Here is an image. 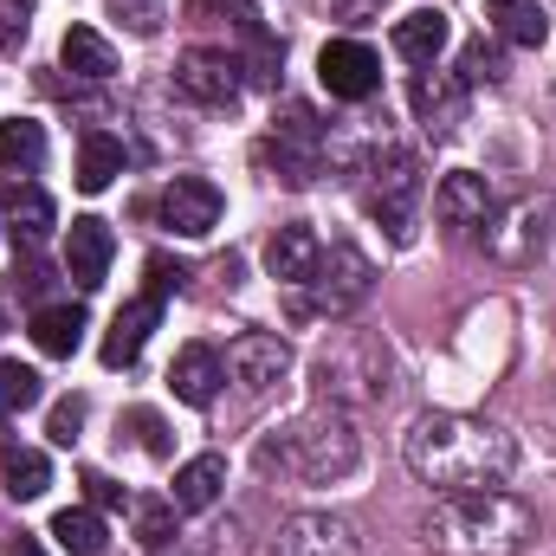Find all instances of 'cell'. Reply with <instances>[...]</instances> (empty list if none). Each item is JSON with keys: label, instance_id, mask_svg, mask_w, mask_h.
Segmentation results:
<instances>
[{"label": "cell", "instance_id": "1", "mask_svg": "<svg viewBox=\"0 0 556 556\" xmlns=\"http://www.w3.org/2000/svg\"><path fill=\"white\" fill-rule=\"evenodd\" d=\"M402 453H408V472H415L420 485H433V492L498 485V479H511V466H518V440H511L498 420L453 415V408L420 415L415 427H408V440H402Z\"/></svg>", "mask_w": 556, "mask_h": 556}, {"label": "cell", "instance_id": "2", "mask_svg": "<svg viewBox=\"0 0 556 556\" xmlns=\"http://www.w3.org/2000/svg\"><path fill=\"white\" fill-rule=\"evenodd\" d=\"M531 538H538L531 505L498 492V485L440 492L420 518V544L433 556H518Z\"/></svg>", "mask_w": 556, "mask_h": 556}, {"label": "cell", "instance_id": "3", "mask_svg": "<svg viewBox=\"0 0 556 556\" xmlns=\"http://www.w3.org/2000/svg\"><path fill=\"white\" fill-rule=\"evenodd\" d=\"M273 459L285 466V472H298L304 485H337V479L356 472V459H363V433H356L350 408L324 402V408L298 415L291 427H278V440H266V466H273Z\"/></svg>", "mask_w": 556, "mask_h": 556}, {"label": "cell", "instance_id": "4", "mask_svg": "<svg viewBox=\"0 0 556 556\" xmlns=\"http://www.w3.org/2000/svg\"><path fill=\"white\" fill-rule=\"evenodd\" d=\"M369 291H376V266H369V253L350 247V240H337V247L317 253V266H311V278H304V304H298V311H311V317H350Z\"/></svg>", "mask_w": 556, "mask_h": 556}, {"label": "cell", "instance_id": "5", "mask_svg": "<svg viewBox=\"0 0 556 556\" xmlns=\"http://www.w3.org/2000/svg\"><path fill=\"white\" fill-rule=\"evenodd\" d=\"M317 382H324V402H350V395H363V402H376V395H389V350L376 343V337H350L343 350H330L324 363H317Z\"/></svg>", "mask_w": 556, "mask_h": 556}, {"label": "cell", "instance_id": "6", "mask_svg": "<svg viewBox=\"0 0 556 556\" xmlns=\"http://www.w3.org/2000/svg\"><path fill=\"white\" fill-rule=\"evenodd\" d=\"M175 91L201 111H227L240 98V59L227 46H188L175 59Z\"/></svg>", "mask_w": 556, "mask_h": 556}, {"label": "cell", "instance_id": "7", "mask_svg": "<svg viewBox=\"0 0 556 556\" xmlns=\"http://www.w3.org/2000/svg\"><path fill=\"white\" fill-rule=\"evenodd\" d=\"M266 155H273V168H278L285 188H311V181L324 175V130H317V117H311L304 104H291L285 124L273 130V142H266Z\"/></svg>", "mask_w": 556, "mask_h": 556}, {"label": "cell", "instance_id": "8", "mask_svg": "<svg viewBox=\"0 0 556 556\" xmlns=\"http://www.w3.org/2000/svg\"><path fill=\"white\" fill-rule=\"evenodd\" d=\"M220 363H227V376H233L247 395H266V389H278V382L291 376V343L273 337V330H247V337L227 343Z\"/></svg>", "mask_w": 556, "mask_h": 556}, {"label": "cell", "instance_id": "9", "mask_svg": "<svg viewBox=\"0 0 556 556\" xmlns=\"http://www.w3.org/2000/svg\"><path fill=\"white\" fill-rule=\"evenodd\" d=\"M266 556H356V525L337 511H298L278 525Z\"/></svg>", "mask_w": 556, "mask_h": 556}, {"label": "cell", "instance_id": "10", "mask_svg": "<svg viewBox=\"0 0 556 556\" xmlns=\"http://www.w3.org/2000/svg\"><path fill=\"white\" fill-rule=\"evenodd\" d=\"M317 78H324L330 98L363 104V98L382 85V59H376V46H363V39H330V46L317 52Z\"/></svg>", "mask_w": 556, "mask_h": 556}, {"label": "cell", "instance_id": "11", "mask_svg": "<svg viewBox=\"0 0 556 556\" xmlns=\"http://www.w3.org/2000/svg\"><path fill=\"white\" fill-rule=\"evenodd\" d=\"M433 214H440V227L485 240V227L498 220V194H492L485 175H466V168H459V175H446V181L433 188Z\"/></svg>", "mask_w": 556, "mask_h": 556}, {"label": "cell", "instance_id": "12", "mask_svg": "<svg viewBox=\"0 0 556 556\" xmlns=\"http://www.w3.org/2000/svg\"><path fill=\"white\" fill-rule=\"evenodd\" d=\"M551 220H556V201H518L511 214H498L485 227V247L505 260V266H531L551 240Z\"/></svg>", "mask_w": 556, "mask_h": 556}, {"label": "cell", "instance_id": "13", "mask_svg": "<svg viewBox=\"0 0 556 556\" xmlns=\"http://www.w3.org/2000/svg\"><path fill=\"white\" fill-rule=\"evenodd\" d=\"M162 227L181 240H207L220 227V188L207 175H175L162 188Z\"/></svg>", "mask_w": 556, "mask_h": 556}, {"label": "cell", "instance_id": "14", "mask_svg": "<svg viewBox=\"0 0 556 556\" xmlns=\"http://www.w3.org/2000/svg\"><path fill=\"white\" fill-rule=\"evenodd\" d=\"M415 201H420V168L408 162V155H389V162L376 168L369 214H376L395 240H408V233H415Z\"/></svg>", "mask_w": 556, "mask_h": 556}, {"label": "cell", "instance_id": "15", "mask_svg": "<svg viewBox=\"0 0 556 556\" xmlns=\"http://www.w3.org/2000/svg\"><path fill=\"white\" fill-rule=\"evenodd\" d=\"M408 98H415V117L427 137H453L459 130V117H466V85H459V72H440V65H420L415 85H408Z\"/></svg>", "mask_w": 556, "mask_h": 556}, {"label": "cell", "instance_id": "16", "mask_svg": "<svg viewBox=\"0 0 556 556\" xmlns=\"http://www.w3.org/2000/svg\"><path fill=\"white\" fill-rule=\"evenodd\" d=\"M111 260H117V233L98 220V214H78L65 227V273L78 278L85 291H98L111 278Z\"/></svg>", "mask_w": 556, "mask_h": 556}, {"label": "cell", "instance_id": "17", "mask_svg": "<svg viewBox=\"0 0 556 556\" xmlns=\"http://www.w3.org/2000/svg\"><path fill=\"white\" fill-rule=\"evenodd\" d=\"M168 382H175V402H188V408H214V395H220V382H227V363H220V350L188 343V350L175 356Z\"/></svg>", "mask_w": 556, "mask_h": 556}, {"label": "cell", "instance_id": "18", "mask_svg": "<svg viewBox=\"0 0 556 556\" xmlns=\"http://www.w3.org/2000/svg\"><path fill=\"white\" fill-rule=\"evenodd\" d=\"M155 324H162V298H155V291H142L137 304H124V311H117V324H111V337H104V363H111V369L137 363Z\"/></svg>", "mask_w": 556, "mask_h": 556}, {"label": "cell", "instance_id": "19", "mask_svg": "<svg viewBox=\"0 0 556 556\" xmlns=\"http://www.w3.org/2000/svg\"><path fill=\"white\" fill-rule=\"evenodd\" d=\"M317 253H324V240L304 227V220H291V227H278L273 240H266V273L278 285H304L311 266H317Z\"/></svg>", "mask_w": 556, "mask_h": 556}, {"label": "cell", "instance_id": "20", "mask_svg": "<svg viewBox=\"0 0 556 556\" xmlns=\"http://www.w3.org/2000/svg\"><path fill=\"white\" fill-rule=\"evenodd\" d=\"M446 39H453V26H446L440 7H415V13L395 20V52H402L408 65H433V59L446 52Z\"/></svg>", "mask_w": 556, "mask_h": 556}, {"label": "cell", "instance_id": "21", "mask_svg": "<svg viewBox=\"0 0 556 556\" xmlns=\"http://www.w3.org/2000/svg\"><path fill=\"white\" fill-rule=\"evenodd\" d=\"M220 485H227V459L220 453H194L181 472H175V511H214L220 505Z\"/></svg>", "mask_w": 556, "mask_h": 556}, {"label": "cell", "instance_id": "22", "mask_svg": "<svg viewBox=\"0 0 556 556\" xmlns=\"http://www.w3.org/2000/svg\"><path fill=\"white\" fill-rule=\"evenodd\" d=\"M485 20H492V33L511 39V46H544V39H551L544 0H485Z\"/></svg>", "mask_w": 556, "mask_h": 556}, {"label": "cell", "instance_id": "23", "mask_svg": "<svg viewBox=\"0 0 556 556\" xmlns=\"http://www.w3.org/2000/svg\"><path fill=\"white\" fill-rule=\"evenodd\" d=\"M59 65H65L72 78H111V72H117V46H111L98 26H72L65 46H59Z\"/></svg>", "mask_w": 556, "mask_h": 556}, {"label": "cell", "instance_id": "24", "mask_svg": "<svg viewBox=\"0 0 556 556\" xmlns=\"http://www.w3.org/2000/svg\"><path fill=\"white\" fill-rule=\"evenodd\" d=\"M117 175H124V142L104 137V130H91V137L78 142V188H85V194H104Z\"/></svg>", "mask_w": 556, "mask_h": 556}, {"label": "cell", "instance_id": "25", "mask_svg": "<svg viewBox=\"0 0 556 556\" xmlns=\"http://www.w3.org/2000/svg\"><path fill=\"white\" fill-rule=\"evenodd\" d=\"M33 343H39L46 356H72V350L85 343V311H78V304H46V311H33Z\"/></svg>", "mask_w": 556, "mask_h": 556}, {"label": "cell", "instance_id": "26", "mask_svg": "<svg viewBox=\"0 0 556 556\" xmlns=\"http://www.w3.org/2000/svg\"><path fill=\"white\" fill-rule=\"evenodd\" d=\"M0 479H7V498H39L52 485V459L39 446H7L0 453Z\"/></svg>", "mask_w": 556, "mask_h": 556}, {"label": "cell", "instance_id": "27", "mask_svg": "<svg viewBox=\"0 0 556 556\" xmlns=\"http://www.w3.org/2000/svg\"><path fill=\"white\" fill-rule=\"evenodd\" d=\"M52 538H59V551H72V556H98L111 531H104V518L91 505H72V511L52 518Z\"/></svg>", "mask_w": 556, "mask_h": 556}, {"label": "cell", "instance_id": "28", "mask_svg": "<svg viewBox=\"0 0 556 556\" xmlns=\"http://www.w3.org/2000/svg\"><path fill=\"white\" fill-rule=\"evenodd\" d=\"M46 162V130L33 117L0 124V168H39Z\"/></svg>", "mask_w": 556, "mask_h": 556}, {"label": "cell", "instance_id": "29", "mask_svg": "<svg viewBox=\"0 0 556 556\" xmlns=\"http://www.w3.org/2000/svg\"><path fill=\"white\" fill-rule=\"evenodd\" d=\"M39 369H26V363H0V415H26V408H39Z\"/></svg>", "mask_w": 556, "mask_h": 556}, {"label": "cell", "instance_id": "30", "mask_svg": "<svg viewBox=\"0 0 556 556\" xmlns=\"http://www.w3.org/2000/svg\"><path fill=\"white\" fill-rule=\"evenodd\" d=\"M175 538H181V525H175V498L168 505H137V544L149 556L175 551Z\"/></svg>", "mask_w": 556, "mask_h": 556}, {"label": "cell", "instance_id": "31", "mask_svg": "<svg viewBox=\"0 0 556 556\" xmlns=\"http://www.w3.org/2000/svg\"><path fill=\"white\" fill-rule=\"evenodd\" d=\"M498 78H505V59H498L485 39H472V46L459 52V85L472 91V85H498Z\"/></svg>", "mask_w": 556, "mask_h": 556}, {"label": "cell", "instance_id": "32", "mask_svg": "<svg viewBox=\"0 0 556 556\" xmlns=\"http://www.w3.org/2000/svg\"><path fill=\"white\" fill-rule=\"evenodd\" d=\"M13 220H20L26 247H39V240L52 233V201H46L39 188H26V194H13Z\"/></svg>", "mask_w": 556, "mask_h": 556}, {"label": "cell", "instance_id": "33", "mask_svg": "<svg viewBox=\"0 0 556 556\" xmlns=\"http://www.w3.org/2000/svg\"><path fill=\"white\" fill-rule=\"evenodd\" d=\"M33 33V0H0V52H20Z\"/></svg>", "mask_w": 556, "mask_h": 556}, {"label": "cell", "instance_id": "34", "mask_svg": "<svg viewBox=\"0 0 556 556\" xmlns=\"http://www.w3.org/2000/svg\"><path fill=\"white\" fill-rule=\"evenodd\" d=\"M78 427H85V395L59 402V408H52V427H46V433H52L59 446H72V440H78Z\"/></svg>", "mask_w": 556, "mask_h": 556}, {"label": "cell", "instance_id": "35", "mask_svg": "<svg viewBox=\"0 0 556 556\" xmlns=\"http://www.w3.org/2000/svg\"><path fill=\"white\" fill-rule=\"evenodd\" d=\"M130 427H137V440L155 453V459H168V427H162V415H155V408H137V415H130Z\"/></svg>", "mask_w": 556, "mask_h": 556}, {"label": "cell", "instance_id": "36", "mask_svg": "<svg viewBox=\"0 0 556 556\" xmlns=\"http://www.w3.org/2000/svg\"><path fill=\"white\" fill-rule=\"evenodd\" d=\"M85 485H91V505H124V485H111L104 472H85Z\"/></svg>", "mask_w": 556, "mask_h": 556}, {"label": "cell", "instance_id": "37", "mask_svg": "<svg viewBox=\"0 0 556 556\" xmlns=\"http://www.w3.org/2000/svg\"><path fill=\"white\" fill-rule=\"evenodd\" d=\"M7 556H46V551H39V538H26V531H20V538L7 544Z\"/></svg>", "mask_w": 556, "mask_h": 556}]
</instances>
